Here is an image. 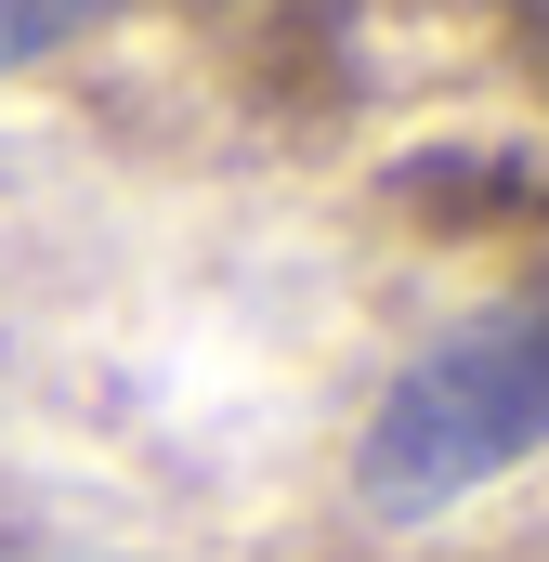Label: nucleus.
I'll return each mask as SVG.
<instances>
[{"instance_id":"1","label":"nucleus","mask_w":549,"mask_h":562,"mask_svg":"<svg viewBox=\"0 0 549 562\" xmlns=\"http://www.w3.org/2000/svg\"><path fill=\"white\" fill-rule=\"evenodd\" d=\"M537 445H549V288H524V301L445 327L380 393V419L354 445V497H367V524H445Z\"/></svg>"},{"instance_id":"2","label":"nucleus","mask_w":549,"mask_h":562,"mask_svg":"<svg viewBox=\"0 0 549 562\" xmlns=\"http://www.w3.org/2000/svg\"><path fill=\"white\" fill-rule=\"evenodd\" d=\"M119 0H0V66H40V53H66V40H92Z\"/></svg>"}]
</instances>
